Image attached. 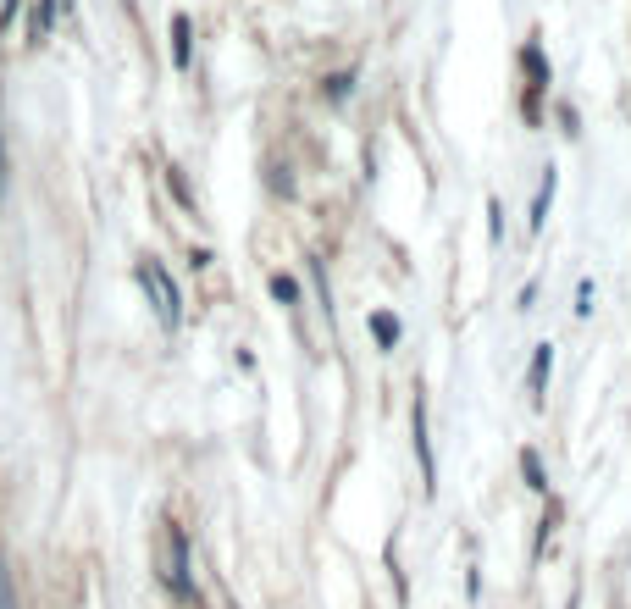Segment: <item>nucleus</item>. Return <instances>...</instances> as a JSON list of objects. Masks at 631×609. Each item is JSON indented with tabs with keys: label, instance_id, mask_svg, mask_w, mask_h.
<instances>
[{
	"label": "nucleus",
	"instance_id": "obj_1",
	"mask_svg": "<svg viewBox=\"0 0 631 609\" xmlns=\"http://www.w3.org/2000/svg\"><path fill=\"white\" fill-rule=\"evenodd\" d=\"M161 582L172 587V598H178V604H200V593H194V576H189V532H183L178 521L167 526V571H161Z\"/></svg>",
	"mask_w": 631,
	"mask_h": 609
},
{
	"label": "nucleus",
	"instance_id": "obj_2",
	"mask_svg": "<svg viewBox=\"0 0 631 609\" xmlns=\"http://www.w3.org/2000/svg\"><path fill=\"white\" fill-rule=\"evenodd\" d=\"M139 288L150 294V305H155V316H161V327H178L183 322V294H178V283H172L167 272L155 261H139Z\"/></svg>",
	"mask_w": 631,
	"mask_h": 609
},
{
	"label": "nucleus",
	"instance_id": "obj_3",
	"mask_svg": "<svg viewBox=\"0 0 631 609\" xmlns=\"http://www.w3.org/2000/svg\"><path fill=\"white\" fill-rule=\"evenodd\" d=\"M410 438H416V454H421V488H427V499L438 493V460H432V438H427V399L416 394V405H410Z\"/></svg>",
	"mask_w": 631,
	"mask_h": 609
},
{
	"label": "nucleus",
	"instance_id": "obj_4",
	"mask_svg": "<svg viewBox=\"0 0 631 609\" xmlns=\"http://www.w3.org/2000/svg\"><path fill=\"white\" fill-rule=\"evenodd\" d=\"M548 371H554V344H537V355H532V371H526V388H532V405H543Z\"/></svg>",
	"mask_w": 631,
	"mask_h": 609
},
{
	"label": "nucleus",
	"instance_id": "obj_5",
	"mask_svg": "<svg viewBox=\"0 0 631 609\" xmlns=\"http://www.w3.org/2000/svg\"><path fill=\"white\" fill-rule=\"evenodd\" d=\"M189 56H194V23L183 12H172V67H189Z\"/></svg>",
	"mask_w": 631,
	"mask_h": 609
},
{
	"label": "nucleus",
	"instance_id": "obj_6",
	"mask_svg": "<svg viewBox=\"0 0 631 609\" xmlns=\"http://www.w3.org/2000/svg\"><path fill=\"white\" fill-rule=\"evenodd\" d=\"M554 189H560V178H554V167H548V172H543V183H537L532 216H526V227H532V233H543V216H548V205H554Z\"/></svg>",
	"mask_w": 631,
	"mask_h": 609
},
{
	"label": "nucleus",
	"instance_id": "obj_7",
	"mask_svg": "<svg viewBox=\"0 0 631 609\" xmlns=\"http://www.w3.org/2000/svg\"><path fill=\"white\" fill-rule=\"evenodd\" d=\"M521 477L532 493H548V471H543V460H537V449H521Z\"/></svg>",
	"mask_w": 631,
	"mask_h": 609
},
{
	"label": "nucleus",
	"instance_id": "obj_8",
	"mask_svg": "<svg viewBox=\"0 0 631 609\" xmlns=\"http://www.w3.org/2000/svg\"><path fill=\"white\" fill-rule=\"evenodd\" d=\"M371 333H377V344H382V349H393V344H399V316L371 311Z\"/></svg>",
	"mask_w": 631,
	"mask_h": 609
},
{
	"label": "nucleus",
	"instance_id": "obj_9",
	"mask_svg": "<svg viewBox=\"0 0 631 609\" xmlns=\"http://www.w3.org/2000/svg\"><path fill=\"white\" fill-rule=\"evenodd\" d=\"M272 299L277 305H299V283L294 277H283V272H272Z\"/></svg>",
	"mask_w": 631,
	"mask_h": 609
},
{
	"label": "nucleus",
	"instance_id": "obj_10",
	"mask_svg": "<svg viewBox=\"0 0 631 609\" xmlns=\"http://www.w3.org/2000/svg\"><path fill=\"white\" fill-rule=\"evenodd\" d=\"M327 95H333V100H349V89H355V72H333V78H327Z\"/></svg>",
	"mask_w": 631,
	"mask_h": 609
},
{
	"label": "nucleus",
	"instance_id": "obj_11",
	"mask_svg": "<svg viewBox=\"0 0 631 609\" xmlns=\"http://www.w3.org/2000/svg\"><path fill=\"white\" fill-rule=\"evenodd\" d=\"M167 189L178 194V205H183V211H194V194H189V183H183V172H178V167L167 172Z\"/></svg>",
	"mask_w": 631,
	"mask_h": 609
},
{
	"label": "nucleus",
	"instance_id": "obj_12",
	"mask_svg": "<svg viewBox=\"0 0 631 609\" xmlns=\"http://www.w3.org/2000/svg\"><path fill=\"white\" fill-rule=\"evenodd\" d=\"M576 316H593V283L587 277L576 283Z\"/></svg>",
	"mask_w": 631,
	"mask_h": 609
},
{
	"label": "nucleus",
	"instance_id": "obj_13",
	"mask_svg": "<svg viewBox=\"0 0 631 609\" xmlns=\"http://www.w3.org/2000/svg\"><path fill=\"white\" fill-rule=\"evenodd\" d=\"M488 239H493V244L504 239V216H499V200H488Z\"/></svg>",
	"mask_w": 631,
	"mask_h": 609
},
{
	"label": "nucleus",
	"instance_id": "obj_14",
	"mask_svg": "<svg viewBox=\"0 0 631 609\" xmlns=\"http://www.w3.org/2000/svg\"><path fill=\"white\" fill-rule=\"evenodd\" d=\"M0 609H17V598H12V576H6V565H0Z\"/></svg>",
	"mask_w": 631,
	"mask_h": 609
},
{
	"label": "nucleus",
	"instance_id": "obj_15",
	"mask_svg": "<svg viewBox=\"0 0 631 609\" xmlns=\"http://www.w3.org/2000/svg\"><path fill=\"white\" fill-rule=\"evenodd\" d=\"M272 189H277V194H294V178H288V167L272 172Z\"/></svg>",
	"mask_w": 631,
	"mask_h": 609
},
{
	"label": "nucleus",
	"instance_id": "obj_16",
	"mask_svg": "<svg viewBox=\"0 0 631 609\" xmlns=\"http://www.w3.org/2000/svg\"><path fill=\"white\" fill-rule=\"evenodd\" d=\"M17 6H23V0H6V6H0V28H6V23L17 17Z\"/></svg>",
	"mask_w": 631,
	"mask_h": 609
},
{
	"label": "nucleus",
	"instance_id": "obj_17",
	"mask_svg": "<svg viewBox=\"0 0 631 609\" xmlns=\"http://www.w3.org/2000/svg\"><path fill=\"white\" fill-rule=\"evenodd\" d=\"M565 609H576V593H571V604H565Z\"/></svg>",
	"mask_w": 631,
	"mask_h": 609
}]
</instances>
